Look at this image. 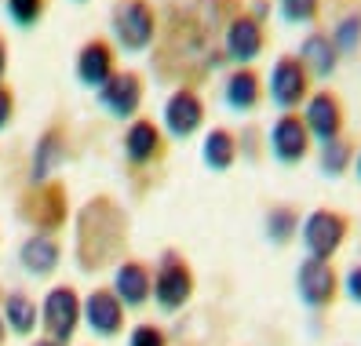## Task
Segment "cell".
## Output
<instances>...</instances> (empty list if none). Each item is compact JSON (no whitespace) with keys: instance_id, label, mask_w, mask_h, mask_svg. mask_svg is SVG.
<instances>
[{"instance_id":"1","label":"cell","mask_w":361,"mask_h":346,"mask_svg":"<svg viewBox=\"0 0 361 346\" xmlns=\"http://www.w3.org/2000/svg\"><path fill=\"white\" fill-rule=\"evenodd\" d=\"M124 226H128V219H124L117 201L110 197L88 201L77 219V263L84 270H99L110 259H117L124 248V233H128Z\"/></svg>"},{"instance_id":"2","label":"cell","mask_w":361,"mask_h":346,"mask_svg":"<svg viewBox=\"0 0 361 346\" xmlns=\"http://www.w3.org/2000/svg\"><path fill=\"white\" fill-rule=\"evenodd\" d=\"M114 40L128 55L146 51L157 40V8L150 0H117L114 4Z\"/></svg>"},{"instance_id":"3","label":"cell","mask_w":361,"mask_h":346,"mask_svg":"<svg viewBox=\"0 0 361 346\" xmlns=\"http://www.w3.org/2000/svg\"><path fill=\"white\" fill-rule=\"evenodd\" d=\"M347 233H350V219L343 211H332V208H314L300 223V237H303L307 255L325 259V263H332V255L343 248Z\"/></svg>"},{"instance_id":"4","label":"cell","mask_w":361,"mask_h":346,"mask_svg":"<svg viewBox=\"0 0 361 346\" xmlns=\"http://www.w3.org/2000/svg\"><path fill=\"white\" fill-rule=\"evenodd\" d=\"M263 84H267V95L274 99V106L285 110V113H295L310 99V73L303 70V62L295 58V55L274 58L270 77Z\"/></svg>"},{"instance_id":"5","label":"cell","mask_w":361,"mask_h":346,"mask_svg":"<svg viewBox=\"0 0 361 346\" xmlns=\"http://www.w3.org/2000/svg\"><path fill=\"white\" fill-rule=\"evenodd\" d=\"M18 215L37 230V233H55L66 223V190L62 183H33L30 193L18 201Z\"/></svg>"},{"instance_id":"6","label":"cell","mask_w":361,"mask_h":346,"mask_svg":"<svg viewBox=\"0 0 361 346\" xmlns=\"http://www.w3.org/2000/svg\"><path fill=\"white\" fill-rule=\"evenodd\" d=\"M263 51H267V26L248 11H233L223 30V55L233 58L238 66H256Z\"/></svg>"},{"instance_id":"7","label":"cell","mask_w":361,"mask_h":346,"mask_svg":"<svg viewBox=\"0 0 361 346\" xmlns=\"http://www.w3.org/2000/svg\"><path fill=\"white\" fill-rule=\"evenodd\" d=\"M303 124H307V132L317 146H325L332 139L343 135V128H347V106L343 99H339L332 88H322V92H310V99L303 102Z\"/></svg>"},{"instance_id":"8","label":"cell","mask_w":361,"mask_h":346,"mask_svg":"<svg viewBox=\"0 0 361 346\" xmlns=\"http://www.w3.org/2000/svg\"><path fill=\"white\" fill-rule=\"evenodd\" d=\"M150 295L157 299V307L168 310V314L190 302V295H194V270L183 263L179 252H164V255H161L157 277H154V292H150Z\"/></svg>"},{"instance_id":"9","label":"cell","mask_w":361,"mask_h":346,"mask_svg":"<svg viewBox=\"0 0 361 346\" xmlns=\"http://www.w3.org/2000/svg\"><path fill=\"white\" fill-rule=\"evenodd\" d=\"M204 113H208V110H204V99L190 88V84H179V88L164 99L161 121H164V132L183 142V139H190V135L201 132Z\"/></svg>"},{"instance_id":"10","label":"cell","mask_w":361,"mask_h":346,"mask_svg":"<svg viewBox=\"0 0 361 346\" xmlns=\"http://www.w3.org/2000/svg\"><path fill=\"white\" fill-rule=\"evenodd\" d=\"M142 95H146V84H142V77L132 73V70H117V73L95 92L99 106H102L110 117H117V121H135L139 106H142Z\"/></svg>"},{"instance_id":"11","label":"cell","mask_w":361,"mask_h":346,"mask_svg":"<svg viewBox=\"0 0 361 346\" xmlns=\"http://www.w3.org/2000/svg\"><path fill=\"white\" fill-rule=\"evenodd\" d=\"M295 288H300V299L310 310H325L339 295V273L332 270V263H325V259L307 255L300 263V270H295Z\"/></svg>"},{"instance_id":"12","label":"cell","mask_w":361,"mask_h":346,"mask_svg":"<svg viewBox=\"0 0 361 346\" xmlns=\"http://www.w3.org/2000/svg\"><path fill=\"white\" fill-rule=\"evenodd\" d=\"M40 321H44V332L51 342H70V335L77 332L80 321V299L73 288L59 285L44 295V307H40Z\"/></svg>"},{"instance_id":"13","label":"cell","mask_w":361,"mask_h":346,"mask_svg":"<svg viewBox=\"0 0 361 346\" xmlns=\"http://www.w3.org/2000/svg\"><path fill=\"white\" fill-rule=\"evenodd\" d=\"M73 73H77V80L84 84V88H95V92H99L102 84L117 73V48H114L106 37L84 40V44L77 48Z\"/></svg>"},{"instance_id":"14","label":"cell","mask_w":361,"mask_h":346,"mask_svg":"<svg viewBox=\"0 0 361 346\" xmlns=\"http://www.w3.org/2000/svg\"><path fill=\"white\" fill-rule=\"evenodd\" d=\"M310 132H307V124H303V117L300 113H281L278 121L270 124V154H274V161L278 164H300V161H307V154H310Z\"/></svg>"},{"instance_id":"15","label":"cell","mask_w":361,"mask_h":346,"mask_svg":"<svg viewBox=\"0 0 361 346\" xmlns=\"http://www.w3.org/2000/svg\"><path fill=\"white\" fill-rule=\"evenodd\" d=\"M164 154V132L150 117H135L124 128V157L132 168H146Z\"/></svg>"},{"instance_id":"16","label":"cell","mask_w":361,"mask_h":346,"mask_svg":"<svg viewBox=\"0 0 361 346\" xmlns=\"http://www.w3.org/2000/svg\"><path fill=\"white\" fill-rule=\"evenodd\" d=\"M66 128L62 124H51L44 128V135L37 139V149H33V168H30V183H51L55 171L66 164Z\"/></svg>"},{"instance_id":"17","label":"cell","mask_w":361,"mask_h":346,"mask_svg":"<svg viewBox=\"0 0 361 346\" xmlns=\"http://www.w3.org/2000/svg\"><path fill=\"white\" fill-rule=\"evenodd\" d=\"M223 102L233 113H252L263 102V77L256 66H233L223 84Z\"/></svg>"},{"instance_id":"18","label":"cell","mask_w":361,"mask_h":346,"mask_svg":"<svg viewBox=\"0 0 361 346\" xmlns=\"http://www.w3.org/2000/svg\"><path fill=\"white\" fill-rule=\"evenodd\" d=\"M84 321L92 324L95 335H117L124 328V307L114 295V288H95L84 299Z\"/></svg>"},{"instance_id":"19","label":"cell","mask_w":361,"mask_h":346,"mask_svg":"<svg viewBox=\"0 0 361 346\" xmlns=\"http://www.w3.org/2000/svg\"><path fill=\"white\" fill-rule=\"evenodd\" d=\"M295 58L303 62V70L310 73V80H314V77L325 80V77H332L336 66H339V51H336V44H332L329 30H310V33L303 37L300 55H295Z\"/></svg>"},{"instance_id":"20","label":"cell","mask_w":361,"mask_h":346,"mask_svg":"<svg viewBox=\"0 0 361 346\" xmlns=\"http://www.w3.org/2000/svg\"><path fill=\"white\" fill-rule=\"evenodd\" d=\"M154 292V277L139 259H124L114 273V295L121 299V307H142Z\"/></svg>"},{"instance_id":"21","label":"cell","mask_w":361,"mask_h":346,"mask_svg":"<svg viewBox=\"0 0 361 346\" xmlns=\"http://www.w3.org/2000/svg\"><path fill=\"white\" fill-rule=\"evenodd\" d=\"M59 241L51 233H33L23 241V248H18V263H23V270H30L33 277H48L55 266H59Z\"/></svg>"},{"instance_id":"22","label":"cell","mask_w":361,"mask_h":346,"mask_svg":"<svg viewBox=\"0 0 361 346\" xmlns=\"http://www.w3.org/2000/svg\"><path fill=\"white\" fill-rule=\"evenodd\" d=\"M238 135L230 132V128H212L201 142V161L212 168V171H230L238 164Z\"/></svg>"},{"instance_id":"23","label":"cell","mask_w":361,"mask_h":346,"mask_svg":"<svg viewBox=\"0 0 361 346\" xmlns=\"http://www.w3.org/2000/svg\"><path fill=\"white\" fill-rule=\"evenodd\" d=\"M332 37V44L339 51V58H354L361 51V4H347V8H339L336 15V23L329 30Z\"/></svg>"},{"instance_id":"24","label":"cell","mask_w":361,"mask_h":346,"mask_svg":"<svg viewBox=\"0 0 361 346\" xmlns=\"http://www.w3.org/2000/svg\"><path fill=\"white\" fill-rule=\"evenodd\" d=\"M40 310L33 307V299L26 295V292H11L8 299H4V307H0V317H4V324L15 332V335H30L33 328H37V317Z\"/></svg>"},{"instance_id":"25","label":"cell","mask_w":361,"mask_h":346,"mask_svg":"<svg viewBox=\"0 0 361 346\" xmlns=\"http://www.w3.org/2000/svg\"><path fill=\"white\" fill-rule=\"evenodd\" d=\"M354 154H357V146L347 135H339V139H332V142L322 146L317 164H322V171H325L329 179H339V175H347V171L354 168Z\"/></svg>"},{"instance_id":"26","label":"cell","mask_w":361,"mask_h":346,"mask_svg":"<svg viewBox=\"0 0 361 346\" xmlns=\"http://www.w3.org/2000/svg\"><path fill=\"white\" fill-rule=\"evenodd\" d=\"M300 211H295L292 204H274L270 211H267V219H263V226H267V237L274 245H288L295 233H300Z\"/></svg>"},{"instance_id":"27","label":"cell","mask_w":361,"mask_h":346,"mask_svg":"<svg viewBox=\"0 0 361 346\" xmlns=\"http://www.w3.org/2000/svg\"><path fill=\"white\" fill-rule=\"evenodd\" d=\"M322 4L325 0H278V15L288 26H310L322 15Z\"/></svg>"},{"instance_id":"28","label":"cell","mask_w":361,"mask_h":346,"mask_svg":"<svg viewBox=\"0 0 361 346\" xmlns=\"http://www.w3.org/2000/svg\"><path fill=\"white\" fill-rule=\"evenodd\" d=\"M4 8H8V18L15 26H23V30H33L40 18H44V8H48V0H4Z\"/></svg>"},{"instance_id":"29","label":"cell","mask_w":361,"mask_h":346,"mask_svg":"<svg viewBox=\"0 0 361 346\" xmlns=\"http://www.w3.org/2000/svg\"><path fill=\"white\" fill-rule=\"evenodd\" d=\"M164 342H168L164 332L154 328V324H139V328H132V335H128V346H164Z\"/></svg>"},{"instance_id":"30","label":"cell","mask_w":361,"mask_h":346,"mask_svg":"<svg viewBox=\"0 0 361 346\" xmlns=\"http://www.w3.org/2000/svg\"><path fill=\"white\" fill-rule=\"evenodd\" d=\"M11 117H15V92L0 80V132L11 124Z\"/></svg>"},{"instance_id":"31","label":"cell","mask_w":361,"mask_h":346,"mask_svg":"<svg viewBox=\"0 0 361 346\" xmlns=\"http://www.w3.org/2000/svg\"><path fill=\"white\" fill-rule=\"evenodd\" d=\"M343 292H347L354 302H361V263L347 270V277H343Z\"/></svg>"},{"instance_id":"32","label":"cell","mask_w":361,"mask_h":346,"mask_svg":"<svg viewBox=\"0 0 361 346\" xmlns=\"http://www.w3.org/2000/svg\"><path fill=\"white\" fill-rule=\"evenodd\" d=\"M4 73H8V40L0 33V80H4Z\"/></svg>"},{"instance_id":"33","label":"cell","mask_w":361,"mask_h":346,"mask_svg":"<svg viewBox=\"0 0 361 346\" xmlns=\"http://www.w3.org/2000/svg\"><path fill=\"white\" fill-rule=\"evenodd\" d=\"M354 175L361 179V146H357V154H354Z\"/></svg>"},{"instance_id":"34","label":"cell","mask_w":361,"mask_h":346,"mask_svg":"<svg viewBox=\"0 0 361 346\" xmlns=\"http://www.w3.org/2000/svg\"><path fill=\"white\" fill-rule=\"evenodd\" d=\"M33 346H62V342H51V339H44V342H33Z\"/></svg>"},{"instance_id":"35","label":"cell","mask_w":361,"mask_h":346,"mask_svg":"<svg viewBox=\"0 0 361 346\" xmlns=\"http://www.w3.org/2000/svg\"><path fill=\"white\" fill-rule=\"evenodd\" d=\"M0 342H4V317H0Z\"/></svg>"}]
</instances>
